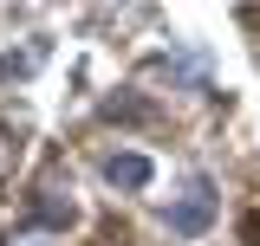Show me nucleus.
Returning a JSON list of instances; mask_svg holds the SVG:
<instances>
[{"instance_id":"f03ea898","label":"nucleus","mask_w":260,"mask_h":246,"mask_svg":"<svg viewBox=\"0 0 260 246\" xmlns=\"http://www.w3.org/2000/svg\"><path fill=\"white\" fill-rule=\"evenodd\" d=\"M150 175H156V169H150V155H137V149L104 155V182H111V188H130V194H137V188H150Z\"/></svg>"},{"instance_id":"f257e3e1","label":"nucleus","mask_w":260,"mask_h":246,"mask_svg":"<svg viewBox=\"0 0 260 246\" xmlns=\"http://www.w3.org/2000/svg\"><path fill=\"white\" fill-rule=\"evenodd\" d=\"M208 220H215V188L195 175L189 194H182V201H169V233H208Z\"/></svg>"},{"instance_id":"7ed1b4c3","label":"nucleus","mask_w":260,"mask_h":246,"mask_svg":"<svg viewBox=\"0 0 260 246\" xmlns=\"http://www.w3.org/2000/svg\"><path fill=\"white\" fill-rule=\"evenodd\" d=\"M32 220H46V227H72V201H39Z\"/></svg>"}]
</instances>
